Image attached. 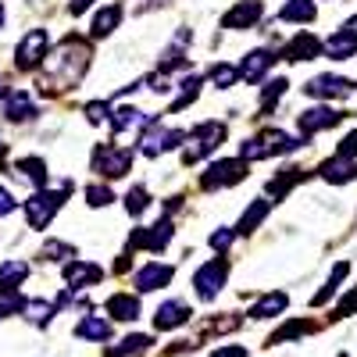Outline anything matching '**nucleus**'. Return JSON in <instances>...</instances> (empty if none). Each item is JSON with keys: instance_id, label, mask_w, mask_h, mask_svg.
Here are the masks:
<instances>
[{"instance_id": "f257e3e1", "label": "nucleus", "mask_w": 357, "mask_h": 357, "mask_svg": "<svg viewBox=\"0 0 357 357\" xmlns=\"http://www.w3.org/2000/svg\"><path fill=\"white\" fill-rule=\"evenodd\" d=\"M86 65H89V47H86L82 40L68 36L61 47H57V54L50 57L47 82H50L54 89H68V86H75V82L82 79ZM47 82H43V86H47Z\"/></svg>"}, {"instance_id": "f03ea898", "label": "nucleus", "mask_w": 357, "mask_h": 357, "mask_svg": "<svg viewBox=\"0 0 357 357\" xmlns=\"http://www.w3.org/2000/svg\"><path fill=\"white\" fill-rule=\"evenodd\" d=\"M68 183L61 186V190H40V193H33L25 200V218H29V225L33 229H47L50 222H54V215H57V207L65 204V197H68Z\"/></svg>"}, {"instance_id": "7ed1b4c3", "label": "nucleus", "mask_w": 357, "mask_h": 357, "mask_svg": "<svg viewBox=\"0 0 357 357\" xmlns=\"http://www.w3.org/2000/svg\"><path fill=\"white\" fill-rule=\"evenodd\" d=\"M222 139H225V126H222V122H200V126L190 132V143H193V146H186V151H183V161L193 165V161H200L204 154H215L218 146H222Z\"/></svg>"}, {"instance_id": "20e7f679", "label": "nucleus", "mask_w": 357, "mask_h": 357, "mask_svg": "<svg viewBox=\"0 0 357 357\" xmlns=\"http://www.w3.org/2000/svg\"><path fill=\"white\" fill-rule=\"evenodd\" d=\"M229 279V261L225 257H215V261H207L197 268V275H193V286H197V296L200 301H215V296L222 293Z\"/></svg>"}, {"instance_id": "39448f33", "label": "nucleus", "mask_w": 357, "mask_h": 357, "mask_svg": "<svg viewBox=\"0 0 357 357\" xmlns=\"http://www.w3.org/2000/svg\"><path fill=\"white\" fill-rule=\"evenodd\" d=\"M240 178H247V161L243 158H225V161H215L211 168H207V175L200 178V186L204 190H222V186L240 183Z\"/></svg>"}, {"instance_id": "423d86ee", "label": "nucleus", "mask_w": 357, "mask_h": 357, "mask_svg": "<svg viewBox=\"0 0 357 357\" xmlns=\"http://www.w3.org/2000/svg\"><path fill=\"white\" fill-rule=\"evenodd\" d=\"M47 47H50L47 29H33V33H25V36H22V43H18V50H15V65H18L22 72L36 68V65L43 61V57H47Z\"/></svg>"}, {"instance_id": "0eeeda50", "label": "nucleus", "mask_w": 357, "mask_h": 357, "mask_svg": "<svg viewBox=\"0 0 357 357\" xmlns=\"http://www.w3.org/2000/svg\"><path fill=\"white\" fill-rule=\"evenodd\" d=\"M172 236H175L172 222L161 218V222L146 225V229H136V232L129 236V247H132V250H151V254H158V250H165V247L172 243Z\"/></svg>"}, {"instance_id": "6e6552de", "label": "nucleus", "mask_w": 357, "mask_h": 357, "mask_svg": "<svg viewBox=\"0 0 357 357\" xmlns=\"http://www.w3.org/2000/svg\"><path fill=\"white\" fill-rule=\"evenodd\" d=\"M129 168H132V151H126V146H97L93 172H100L107 178H122Z\"/></svg>"}, {"instance_id": "1a4fd4ad", "label": "nucleus", "mask_w": 357, "mask_h": 357, "mask_svg": "<svg viewBox=\"0 0 357 357\" xmlns=\"http://www.w3.org/2000/svg\"><path fill=\"white\" fill-rule=\"evenodd\" d=\"M354 89V82L350 79H343V75H314L307 86H304V93L307 97H314V100H340V97H347Z\"/></svg>"}, {"instance_id": "9d476101", "label": "nucleus", "mask_w": 357, "mask_h": 357, "mask_svg": "<svg viewBox=\"0 0 357 357\" xmlns=\"http://www.w3.org/2000/svg\"><path fill=\"white\" fill-rule=\"evenodd\" d=\"M183 139H186V132H183V129H165V126H154V129H146V136H143V143H139V151H143L146 158H158V154L172 151V146H178Z\"/></svg>"}, {"instance_id": "9b49d317", "label": "nucleus", "mask_w": 357, "mask_h": 357, "mask_svg": "<svg viewBox=\"0 0 357 357\" xmlns=\"http://www.w3.org/2000/svg\"><path fill=\"white\" fill-rule=\"evenodd\" d=\"M104 279V268L100 264H93V261H68L65 264V282H68V289H89V286H97Z\"/></svg>"}, {"instance_id": "f8f14e48", "label": "nucleus", "mask_w": 357, "mask_h": 357, "mask_svg": "<svg viewBox=\"0 0 357 357\" xmlns=\"http://www.w3.org/2000/svg\"><path fill=\"white\" fill-rule=\"evenodd\" d=\"M340 122H343V114L336 107H311V111H301V118H296V126H301L304 139L314 136V132H321V129H333Z\"/></svg>"}, {"instance_id": "ddd939ff", "label": "nucleus", "mask_w": 357, "mask_h": 357, "mask_svg": "<svg viewBox=\"0 0 357 357\" xmlns=\"http://www.w3.org/2000/svg\"><path fill=\"white\" fill-rule=\"evenodd\" d=\"M172 275H175V268H172V264L151 261V264H143V268H139L132 282H136V289H139V293H151V289L168 286V282H172Z\"/></svg>"}, {"instance_id": "4468645a", "label": "nucleus", "mask_w": 357, "mask_h": 357, "mask_svg": "<svg viewBox=\"0 0 357 357\" xmlns=\"http://www.w3.org/2000/svg\"><path fill=\"white\" fill-rule=\"evenodd\" d=\"M193 318V307L186 304V301H165L161 307H158V314H154V325L161 333H168V329H178V325H186Z\"/></svg>"}, {"instance_id": "2eb2a0df", "label": "nucleus", "mask_w": 357, "mask_h": 357, "mask_svg": "<svg viewBox=\"0 0 357 357\" xmlns=\"http://www.w3.org/2000/svg\"><path fill=\"white\" fill-rule=\"evenodd\" d=\"M318 54H321V40L311 36V33H296V36L286 43V50H282L286 61H314Z\"/></svg>"}, {"instance_id": "dca6fc26", "label": "nucleus", "mask_w": 357, "mask_h": 357, "mask_svg": "<svg viewBox=\"0 0 357 357\" xmlns=\"http://www.w3.org/2000/svg\"><path fill=\"white\" fill-rule=\"evenodd\" d=\"M321 50L333 57V61H347V57L357 54V33H350V29H336V33L321 43Z\"/></svg>"}, {"instance_id": "f3484780", "label": "nucleus", "mask_w": 357, "mask_h": 357, "mask_svg": "<svg viewBox=\"0 0 357 357\" xmlns=\"http://www.w3.org/2000/svg\"><path fill=\"white\" fill-rule=\"evenodd\" d=\"M272 61H275V54L272 50H250L243 61H240V79H247V82H254V79H261L268 68H272Z\"/></svg>"}, {"instance_id": "a211bd4d", "label": "nucleus", "mask_w": 357, "mask_h": 357, "mask_svg": "<svg viewBox=\"0 0 357 357\" xmlns=\"http://www.w3.org/2000/svg\"><path fill=\"white\" fill-rule=\"evenodd\" d=\"M33 114H36V107H33L25 89H11V93L4 97V118L8 122H29Z\"/></svg>"}, {"instance_id": "6ab92c4d", "label": "nucleus", "mask_w": 357, "mask_h": 357, "mask_svg": "<svg viewBox=\"0 0 357 357\" xmlns=\"http://www.w3.org/2000/svg\"><path fill=\"white\" fill-rule=\"evenodd\" d=\"M257 18H261V0H243V4H236V8L222 18V25H225V29H250Z\"/></svg>"}, {"instance_id": "aec40b11", "label": "nucleus", "mask_w": 357, "mask_h": 357, "mask_svg": "<svg viewBox=\"0 0 357 357\" xmlns=\"http://www.w3.org/2000/svg\"><path fill=\"white\" fill-rule=\"evenodd\" d=\"M107 314L111 318H118V321H136L139 318V301L132 293H114V296H107Z\"/></svg>"}, {"instance_id": "412c9836", "label": "nucleus", "mask_w": 357, "mask_h": 357, "mask_svg": "<svg viewBox=\"0 0 357 357\" xmlns=\"http://www.w3.org/2000/svg\"><path fill=\"white\" fill-rule=\"evenodd\" d=\"M15 175L25 178V183H29V186H36V190H43V186H47V178H50L43 158H22V161L15 165Z\"/></svg>"}, {"instance_id": "4be33fe9", "label": "nucleus", "mask_w": 357, "mask_h": 357, "mask_svg": "<svg viewBox=\"0 0 357 357\" xmlns=\"http://www.w3.org/2000/svg\"><path fill=\"white\" fill-rule=\"evenodd\" d=\"M75 336L79 340H97V343H107L111 340V321L100 318V314H86L79 325H75Z\"/></svg>"}, {"instance_id": "5701e85b", "label": "nucleus", "mask_w": 357, "mask_h": 357, "mask_svg": "<svg viewBox=\"0 0 357 357\" xmlns=\"http://www.w3.org/2000/svg\"><path fill=\"white\" fill-rule=\"evenodd\" d=\"M354 175H357V165H354L350 158H340V154H336L333 161L321 165V178H325V183H336V186H340V183H350Z\"/></svg>"}, {"instance_id": "b1692460", "label": "nucleus", "mask_w": 357, "mask_h": 357, "mask_svg": "<svg viewBox=\"0 0 357 357\" xmlns=\"http://www.w3.org/2000/svg\"><path fill=\"white\" fill-rule=\"evenodd\" d=\"M143 122H151L139 107H132V104H126V107H118L114 114H111V129L114 132H129V129H139Z\"/></svg>"}, {"instance_id": "393cba45", "label": "nucleus", "mask_w": 357, "mask_h": 357, "mask_svg": "<svg viewBox=\"0 0 357 357\" xmlns=\"http://www.w3.org/2000/svg\"><path fill=\"white\" fill-rule=\"evenodd\" d=\"M286 304H289V296L286 293H268V296H261V301L250 307V318H275V314H282L286 311Z\"/></svg>"}, {"instance_id": "a878e982", "label": "nucleus", "mask_w": 357, "mask_h": 357, "mask_svg": "<svg viewBox=\"0 0 357 357\" xmlns=\"http://www.w3.org/2000/svg\"><path fill=\"white\" fill-rule=\"evenodd\" d=\"M268 211H272V200H254L247 211H243V218H240V225H236V232H240V236L254 232V229L268 218Z\"/></svg>"}, {"instance_id": "bb28decb", "label": "nucleus", "mask_w": 357, "mask_h": 357, "mask_svg": "<svg viewBox=\"0 0 357 357\" xmlns=\"http://www.w3.org/2000/svg\"><path fill=\"white\" fill-rule=\"evenodd\" d=\"M118 22H122V4H107L93 18V36H111L114 29H118Z\"/></svg>"}, {"instance_id": "cd10ccee", "label": "nucleus", "mask_w": 357, "mask_h": 357, "mask_svg": "<svg viewBox=\"0 0 357 357\" xmlns=\"http://www.w3.org/2000/svg\"><path fill=\"white\" fill-rule=\"evenodd\" d=\"M29 264L25 261H4L0 264V289H18V282H25Z\"/></svg>"}, {"instance_id": "c85d7f7f", "label": "nucleus", "mask_w": 357, "mask_h": 357, "mask_svg": "<svg viewBox=\"0 0 357 357\" xmlns=\"http://www.w3.org/2000/svg\"><path fill=\"white\" fill-rule=\"evenodd\" d=\"M314 329L311 321H304V318H296V321H286L282 329H275L272 336H268V343H289V340H301V336H307Z\"/></svg>"}, {"instance_id": "c756f323", "label": "nucleus", "mask_w": 357, "mask_h": 357, "mask_svg": "<svg viewBox=\"0 0 357 357\" xmlns=\"http://www.w3.org/2000/svg\"><path fill=\"white\" fill-rule=\"evenodd\" d=\"M282 22H314V0H289L279 11Z\"/></svg>"}, {"instance_id": "7c9ffc66", "label": "nucleus", "mask_w": 357, "mask_h": 357, "mask_svg": "<svg viewBox=\"0 0 357 357\" xmlns=\"http://www.w3.org/2000/svg\"><path fill=\"white\" fill-rule=\"evenodd\" d=\"M240 158L250 165V161H264V158H272V146H268L264 136H254V139H243L240 146Z\"/></svg>"}, {"instance_id": "2f4dec72", "label": "nucleus", "mask_w": 357, "mask_h": 357, "mask_svg": "<svg viewBox=\"0 0 357 357\" xmlns=\"http://www.w3.org/2000/svg\"><path fill=\"white\" fill-rule=\"evenodd\" d=\"M347 275H350V264H347V261H340V264L333 268V275H329V282H325V289H321V293L314 296V304H325V301H329V296H333V293L340 289V282H343Z\"/></svg>"}, {"instance_id": "473e14b6", "label": "nucleus", "mask_w": 357, "mask_h": 357, "mask_svg": "<svg viewBox=\"0 0 357 357\" xmlns=\"http://www.w3.org/2000/svg\"><path fill=\"white\" fill-rule=\"evenodd\" d=\"M151 336H126L122 340V347H114L107 357H129V354H143V350H151Z\"/></svg>"}, {"instance_id": "72a5a7b5", "label": "nucleus", "mask_w": 357, "mask_h": 357, "mask_svg": "<svg viewBox=\"0 0 357 357\" xmlns=\"http://www.w3.org/2000/svg\"><path fill=\"white\" fill-rule=\"evenodd\" d=\"M54 311H57V304H47V301H25V314H29V321H33V325H47V321L54 318Z\"/></svg>"}, {"instance_id": "f704fd0d", "label": "nucleus", "mask_w": 357, "mask_h": 357, "mask_svg": "<svg viewBox=\"0 0 357 357\" xmlns=\"http://www.w3.org/2000/svg\"><path fill=\"white\" fill-rule=\"evenodd\" d=\"M296 178H301V168H286L279 178H272V183H268V193H272L275 200H282V197L289 193V186L296 183Z\"/></svg>"}, {"instance_id": "c9c22d12", "label": "nucleus", "mask_w": 357, "mask_h": 357, "mask_svg": "<svg viewBox=\"0 0 357 357\" xmlns=\"http://www.w3.org/2000/svg\"><path fill=\"white\" fill-rule=\"evenodd\" d=\"M18 311H25V296L18 289H0V318L18 314Z\"/></svg>"}, {"instance_id": "e433bc0d", "label": "nucleus", "mask_w": 357, "mask_h": 357, "mask_svg": "<svg viewBox=\"0 0 357 357\" xmlns=\"http://www.w3.org/2000/svg\"><path fill=\"white\" fill-rule=\"evenodd\" d=\"M146 207H151V193H146L143 186H136V190L126 193V211H129V215H143Z\"/></svg>"}, {"instance_id": "4c0bfd02", "label": "nucleus", "mask_w": 357, "mask_h": 357, "mask_svg": "<svg viewBox=\"0 0 357 357\" xmlns=\"http://www.w3.org/2000/svg\"><path fill=\"white\" fill-rule=\"evenodd\" d=\"M178 89H183V93H178V100L172 104V111H178V107H186L190 100H197V93H200V79H197V75H190V79L178 82Z\"/></svg>"}, {"instance_id": "58836bf2", "label": "nucleus", "mask_w": 357, "mask_h": 357, "mask_svg": "<svg viewBox=\"0 0 357 357\" xmlns=\"http://www.w3.org/2000/svg\"><path fill=\"white\" fill-rule=\"evenodd\" d=\"M236 79H240V72H236L232 65H215V68H211V82H215L218 89H229V86H236Z\"/></svg>"}, {"instance_id": "ea45409f", "label": "nucleus", "mask_w": 357, "mask_h": 357, "mask_svg": "<svg viewBox=\"0 0 357 357\" xmlns=\"http://www.w3.org/2000/svg\"><path fill=\"white\" fill-rule=\"evenodd\" d=\"M43 257L47 261H65V257H75V247H68L61 240H47L43 243Z\"/></svg>"}, {"instance_id": "a19ab883", "label": "nucleus", "mask_w": 357, "mask_h": 357, "mask_svg": "<svg viewBox=\"0 0 357 357\" xmlns=\"http://www.w3.org/2000/svg\"><path fill=\"white\" fill-rule=\"evenodd\" d=\"M86 118H89L93 126H100V122H111V104H104V100L86 104Z\"/></svg>"}, {"instance_id": "79ce46f5", "label": "nucleus", "mask_w": 357, "mask_h": 357, "mask_svg": "<svg viewBox=\"0 0 357 357\" xmlns=\"http://www.w3.org/2000/svg\"><path fill=\"white\" fill-rule=\"evenodd\" d=\"M86 200H89V207H107V204L114 200V193H111L107 186H89V190H86Z\"/></svg>"}, {"instance_id": "37998d69", "label": "nucleus", "mask_w": 357, "mask_h": 357, "mask_svg": "<svg viewBox=\"0 0 357 357\" xmlns=\"http://www.w3.org/2000/svg\"><path fill=\"white\" fill-rule=\"evenodd\" d=\"M286 86H289L286 79H272V82L264 86V93H261V100H264V104H272V100H279V97L286 93Z\"/></svg>"}, {"instance_id": "c03bdc74", "label": "nucleus", "mask_w": 357, "mask_h": 357, "mask_svg": "<svg viewBox=\"0 0 357 357\" xmlns=\"http://www.w3.org/2000/svg\"><path fill=\"white\" fill-rule=\"evenodd\" d=\"M232 240H236V232H232V229H218V232H211V247H215L218 254H225Z\"/></svg>"}, {"instance_id": "a18cd8bd", "label": "nucleus", "mask_w": 357, "mask_h": 357, "mask_svg": "<svg viewBox=\"0 0 357 357\" xmlns=\"http://www.w3.org/2000/svg\"><path fill=\"white\" fill-rule=\"evenodd\" d=\"M336 154H340V158H354V154H357V132L343 136V143L336 146Z\"/></svg>"}, {"instance_id": "49530a36", "label": "nucleus", "mask_w": 357, "mask_h": 357, "mask_svg": "<svg viewBox=\"0 0 357 357\" xmlns=\"http://www.w3.org/2000/svg\"><path fill=\"white\" fill-rule=\"evenodd\" d=\"M15 207H18V200H15V197L4 190V186H0V218H4V215H11Z\"/></svg>"}, {"instance_id": "de8ad7c7", "label": "nucleus", "mask_w": 357, "mask_h": 357, "mask_svg": "<svg viewBox=\"0 0 357 357\" xmlns=\"http://www.w3.org/2000/svg\"><path fill=\"white\" fill-rule=\"evenodd\" d=\"M211 357H247V347H218Z\"/></svg>"}, {"instance_id": "09e8293b", "label": "nucleus", "mask_w": 357, "mask_h": 357, "mask_svg": "<svg viewBox=\"0 0 357 357\" xmlns=\"http://www.w3.org/2000/svg\"><path fill=\"white\" fill-rule=\"evenodd\" d=\"M89 4H93V0H72V15H82Z\"/></svg>"}, {"instance_id": "8fccbe9b", "label": "nucleus", "mask_w": 357, "mask_h": 357, "mask_svg": "<svg viewBox=\"0 0 357 357\" xmlns=\"http://www.w3.org/2000/svg\"><path fill=\"white\" fill-rule=\"evenodd\" d=\"M8 93H11V86H8V79H4V75H0V100H4Z\"/></svg>"}, {"instance_id": "3c124183", "label": "nucleus", "mask_w": 357, "mask_h": 357, "mask_svg": "<svg viewBox=\"0 0 357 357\" xmlns=\"http://www.w3.org/2000/svg\"><path fill=\"white\" fill-rule=\"evenodd\" d=\"M343 29H350V33H357V15H354V18H350V22H347Z\"/></svg>"}, {"instance_id": "603ef678", "label": "nucleus", "mask_w": 357, "mask_h": 357, "mask_svg": "<svg viewBox=\"0 0 357 357\" xmlns=\"http://www.w3.org/2000/svg\"><path fill=\"white\" fill-rule=\"evenodd\" d=\"M0 25H4V8H0Z\"/></svg>"}, {"instance_id": "864d4df0", "label": "nucleus", "mask_w": 357, "mask_h": 357, "mask_svg": "<svg viewBox=\"0 0 357 357\" xmlns=\"http://www.w3.org/2000/svg\"><path fill=\"white\" fill-rule=\"evenodd\" d=\"M0 154H4V143H0Z\"/></svg>"}, {"instance_id": "5fc2aeb1", "label": "nucleus", "mask_w": 357, "mask_h": 357, "mask_svg": "<svg viewBox=\"0 0 357 357\" xmlns=\"http://www.w3.org/2000/svg\"><path fill=\"white\" fill-rule=\"evenodd\" d=\"M340 357H347V354H340Z\"/></svg>"}]
</instances>
